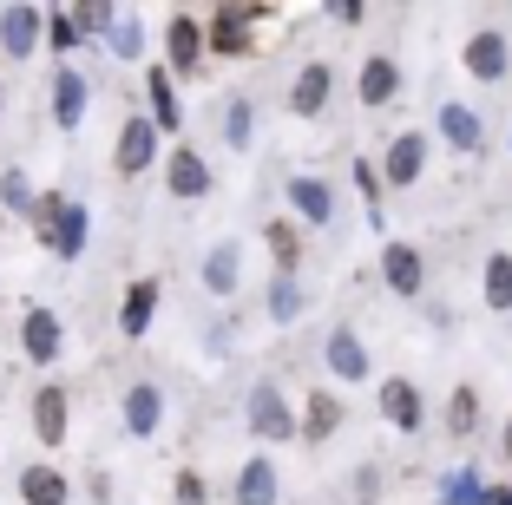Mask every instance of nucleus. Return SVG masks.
I'll return each mask as SVG.
<instances>
[{"label": "nucleus", "mask_w": 512, "mask_h": 505, "mask_svg": "<svg viewBox=\"0 0 512 505\" xmlns=\"http://www.w3.org/2000/svg\"><path fill=\"white\" fill-rule=\"evenodd\" d=\"M33 230H40V243H46L53 256H66V263H73V256L86 250V204H73L66 191H40Z\"/></svg>", "instance_id": "1"}, {"label": "nucleus", "mask_w": 512, "mask_h": 505, "mask_svg": "<svg viewBox=\"0 0 512 505\" xmlns=\"http://www.w3.org/2000/svg\"><path fill=\"white\" fill-rule=\"evenodd\" d=\"M263 20H270V7H217L211 14V53L217 60H250Z\"/></svg>", "instance_id": "2"}, {"label": "nucleus", "mask_w": 512, "mask_h": 505, "mask_svg": "<svg viewBox=\"0 0 512 505\" xmlns=\"http://www.w3.org/2000/svg\"><path fill=\"white\" fill-rule=\"evenodd\" d=\"M158 125H151V112H132V119L119 125V138H112V171L119 178H145L151 164H158Z\"/></svg>", "instance_id": "3"}, {"label": "nucleus", "mask_w": 512, "mask_h": 505, "mask_svg": "<svg viewBox=\"0 0 512 505\" xmlns=\"http://www.w3.org/2000/svg\"><path fill=\"white\" fill-rule=\"evenodd\" d=\"M243 414H250L256 440H296V433H302V420L289 414V401H283V387H276V381H256L250 401H243Z\"/></svg>", "instance_id": "4"}, {"label": "nucleus", "mask_w": 512, "mask_h": 505, "mask_svg": "<svg viewBox=\"0 0 512 505\" xmlns=\"http://www.w3.org/2000/svg\"><path fill=\"white\" fill-rule=\"evenodd\" d=\"M60 348H66L60 315L46 309V302H27V315H20V355H27L33 368H53V361H60Z\"/></svg>", "instance_id": "5"}, {"label": "nucleus", "mask_w": 512, "mask_h": 505, "mask_svg": "<svg viewBox=\"0 0 512 505\" xmlns=\"http://www.w3.org/2000/svg\"><path fill=\"white\" fill-rule=\"evenodd\" d=\"M211 164H204V151L191 145H171L165 151V191L178 197V204H197V197H211Z\"/></svg>", "instance_id": "6"}, {"label": "nucleus", "mask_w": 512, "mask_h": 505, "mask_svg": "<svg viewBox=\"0 0 512 505\" xmlns=\"http://www.w3.org/2000/svg\"><path fill=\"white\" fill-rule=\"evenodd\" d=\"M204 46H211V27H204V20L197 14H171V27H165V66L171 73H197V66H204Z\"/></svg>", "instance_id": "7"}, {"label": "nucleus", "mask_w": 512, "mask_h": 505, "mask_svg": "<svg viewBox=\"0 0 512 505\" xmlns=\"http://www.w3.org/2000/svg\"><path fill=\"white\" fill-rule=\"evenodd\" d=\"M119 420H125L132 440H151L158 420H165V387H158V381H132V387H125V401H119Z\"/></svg>", "instance_id": "8"}, {"label": "nucleus", "mask_w": 512, "mask_h": 505, "mask_svg": "<svg viewBox=\"0 0 512 505\" xmlns=\"http://www.w3.org/2000/svg\"><path fill=\"white\" fill-rule=\"evenodd\" d=\"M66 427H73V394L60 381H46L33 394V433H40V446H66Z\"/></svg>", "instance_id": "9"}, {"label": "nucleus", "mask_w": 512, "mask_h": 505, "mask_svg": "<svg viewBox=\"0 0 512 505\" xmlns=\"http://www.w3.org/2000/svg\"><path fill=\"white\" fill-rule=\"evenodd\" d=\"M40 46H46V7H7V14H0V53L27 60Z\"/></svg>", "instance_id": "10"}, {"label": "nucleus", "mask_w": 512, "mask_h": 505, "mask_svg": "<svg viewBox=\"0 0 512 505\" xmlns=\"http://www.w3.org/2000/svg\"><path fill=\"white\" fill-rule=\"evenodd\" d=\"M46 99H53V125H60V132H79V119H86V99H92V86H86V73H79V66L66 60L60 73H53V92H46Z\"/></svg>", "instance_id": "11"}, {"label": "nucleus", "mask_w": 512, "mask_h": 505, "mask_svg": "<svg viewBox=\"0 0 512 505\" xmlns=\"http://www.w3.org/2000/svg\"><path fill=\"white\" fill-rule=\"evenodd\" d=\"M329 92H335V66L309 60L296 79H289V112H296V119H316L322 105H329Z\"/></svg>", "instance_id": "12"}, {"label": "nucleus", "mask_w": 512, "mask_h": 505, "mask_svg": "<svg viewBox=\"0 0 512 505\" xmlns=\"http://www.w3.org/2000/svg\"><path fill=\"white\" fill-rule=\"evenodd\" d=\"M230 499H237V505H276V499H283V479H276L270 453H250V460H243L237 492H230Z\"/></svg>", "instance_id": "13"}, {"label": "nucleus", "mask_w": 512, "mask_h": 505, "mask_svg": "<svg viewBox=\"0 0 512 505\" xmlns=\"http://www.w3.org/2000/svg\"><path fill=\"white\" fill-rule=\"evenodd\" d=\"M421 171H427V138H421V132H401V138L388 145V158H381V178H388L394 191H407Z\"/></svg>", "instance_id": "14"}, {"label": "nucleus", "mask_w": 512, "mask_h": 505, "mask_svg": "<svg viewBox=\"0 0 512 505\" xmlns=\"http://www.w3.org/2000/svg\"><path fill=\"white\" fill-rule=\"evenodd\" d=\"M322 361H329L335 381H362V374H368V348H362V335H355V328H329Z\"/></svg>", "instance_id": "15"}, {"label": "nucleus", "mask_w": 512, "mask_h": 505, "mask_svg": "<svg viewBox=\"0 0 512 505\" xmlns=\"http://www.w3.org/2000/svg\"><path fill=\"white\" fill-rule=\"evenodd\" d=\"M421 250H414V243H388V250H381V283L394 289V296H421Z\"/></svg>", "instance_id": "16"}, {"label": "nucleus", "mask_w": 512, "mask_h": 505, "mask_svg": "<svg viewBox=\"0 0 512 505\" xmlns=\"http://www.w3.org/2000/svg\"><path fill=\"white\" fill-rule=\"evenodd\" d=\"M421 387L414 381H401V374H394V381H381V420H388V427H401V433H414L421 427Z\"/></svg>", "instance_id": "17"}, {"label": "nucleus", "mask_w": 512, "mask_h": 505, "mask_svg": "<svg viewBox=\"0 0 512 505\" xmlns=\"http://www.w3.org/2000/svg\"><path fill=\"white\" fill-rule=\"evenodd\" d=\"M171 66H151L145 73V99H151V125H158V132H178L184 125V105H178V86H171Z\"/></svg>", "instance_id": "18"}, {"label": "nucleus", "mask_w": 512, "mask_h": 505, "mask_svg": "<svg viewBox=\"0 0 512 505\" xmlns=\"http://www.w3.org/2000/svg\"><path fill=\"white\" fill-rule=\"evenodd\" d=\"M506 66H512L506 33H473L467 40V73L473 79H506Z\"/></svg>", "instance_id": "19"}, {"label": "nucleus", "mask_w": 512, "mask_h": 505, "mask_svg": "<svg viewBox=\"0 0 512 505\" xmlns=\"http://www.w3.org/2000/svg\"><path fill=\"white\" fill-rule=\"evenodd\" d=\"M20 505H73V486H66L60 466H27L20 473Z\"/></svg>", "instance_id": "20"}, {"label": "nucleus", "mask_w": 512, "mask_h": 505, "mask_svg": "<svg viewBox=\"0 0 512 505\" xmlns=\"http://www.w3.org/2000/svg\"><path fill=\"white\" fill-rule=\"evenodd\" d=\"M151 315H158V276H138L132 289H125V309H119V335H145L151 328Z\"/></svg>", "instance_id": "21"}, {"label": "nucleus", "mask_w": 512, "mask_h": 505, "mask_svg": "<svg viewBox=\"0 0 512 505\" xmlns=\"http://www.w3.org/2000/svg\"><path fill=\"white\" fill-rule=\"evenodd\" d=\"M355 92H362V105H394V92H401V66H394L388 53L362 60V79H355Z\"/></svg>", "instance_id": "22"}, {"label": "nucleus", "mask_w": 512, "mask_h": 505, "mask_svg": "<svg viewBox=\"0 0 512 505\" xmlns=\"http://www.w3.org/2000/svg\"><path fill=\"white\" fill-rule=\"evenodd\" d=\"M289 204H296L302 223H329L335 217V191L322 178H289Z\"/></svg>", "instance_id": "23"}, {"label": "nucleus", "mask_w": 512, "mask_h": 505, "mask_svg": "<svg viewBox=\"0 0 512 505\" xmlns=\"http://www.w3.org/2000/svg\"><path fill=\"white\" fill-rule=\"evenodd\" d=\"M263 243H270V256H276V276H296V263H302V230L289 217H270L263 223Z\"/></svg>", "instance_id": "24"}, {"label": "nucleus", "mask_w": 512, "mask_h": 505, "mask_svg": "<svg viewBox=\"0 0 512 505\" xmlns=\"http://www.w3.org/2000/svg\"><path fill=\"white\" fill-rule=\"evenodd\" d=\"M342 414H348V407L335 401L329 387H316V394H309V407H302V440H329V433L342 427Z\"/></svg>", "instance_id": "25"}, {"label": "nucleus", "mask_w": 512, "mask_h": 505, "mask_svg": "<svg viewBox=\"0 0 512 505\" xmlns=\"http://www.w3.org/2000/svg\"><path fill=\"white\" fill-rule=\"evenodd\" d=\"M440 138L453 151H480V119H473L467 105H440Z\"/></svg>", "instance_id": "26"}, {"label": "nucleus", "mask_w": 512, "mask_h": 505, "mask_svg": "<svg viewBox=\"0 0 512 505\" xmlns=\"http://www.w3.org/2000/svg\"><path fill=\"white\" fill-rule=\"evenodd\" d=\"M237 243H217L211 256H204V289H211V296H230V289H237Z\"/></svg>", "instance_id": "27"}, {"label": "nucleus", "mask_w": 512, "mask_h": 505, "mask_svg": "<svg viewBox=\"0 0 512 505\" xmlns=\"http://www.w3.org/2000/svg\"><path fill=\"white\" fill-rule=\"evenodd\" d=\"M0 204L14 210V217H33V210H40V191H33V178L20 171V164H14V171H0Z\"/></svg>", "instance_id": "28"}, {"label": "nucleus", "mask_w": 512, "mask_h": 505, "mask_svg": "<svg viewBox=\"0 0 512 505\" xmlns=\"http://www.w3.org/2000/svg\"><path fill=\"white\" fill-rule=\"evenodd\" d=\"M473 427H480V394H473V387H453V394H447V433H453V440H467Z\"/></svg>", "instance_id": "29"}, {"label": "nucleus", "mask_w": 512, "mask_h": 505, "mask_svg": "<svg viewBox=\"0 0 512 505\" xmlns=\"http://www.w3.org/2000/svg\"><path fill=\"white\" fill-rule=\"evenodd\" d=\"M106 53H112V60H138V53H145V20H138V14H119Z\"/></svg>", "instance_id": "30"}, {"label": "nucleus", "mask_w": 512, "mask_h": 505, "mask_svg": "<svg viewBox=\"0 0 512 505\" xmlns=\"http://www.w3.org/2000/svg\"><path fill=\"white\" fill-rule=\"evenodd\" d=\"M79 40H86V33H79V20L66 14V7H53V14H46V46L60 53V66H66V53H73Z\"/></svg>", "instance_id": "31"}, {"label": "nucleus", "mask_w": 512, "mask_h": 505, "mask_svg": "<svg viewBox=\"0 0 512 505\" xmlns=\"http://www.w3.org/2000/svg\"><path fill=\"white\" fill-rule=\"evenodd\" d=\"M486 309H512V256H486Z\"/></svg>", "instance_id": "32"}, {"label": "nucleus", "mask_w": 512, "mask_h": 505, "mask_svg": "<svg viewBox=\"0 0 512 505\" xmlns=\"http://www.w3.org/2000/svg\"><path fill=\"white\" fill-rule=\"evenodd\" d=\"M250 132H256L250 99H224V138H230V151H243V145H250Z\"/></svg>", "instance_id": "33"}, {"label": "nucleus", "mask_w": 512, "mask_h": 505, "mask_svg": "<svg viewBox=\"0 0 512 505\" xmlns=\"http://www.w3.org/2000/svg\"><path fill=\"white\" fill-rule=\"evenodd\" d=\"M79 33H92V40H112V27H119V7H106V0H92V7H73Z\"/></svg>", "instance_id": "34"}, {"label": "nucleus", "mask_w": 512, "mask_h": 505, "mask_svg": "<svg viewBox=\"0 0 512 505\" xmlns=\"http://www.w3.org/2000/svg\"><path fill=\"white\" fill-rule=\"evenodd\" d=\"M296 315H302L296 276H276V283H270V322H296Z\"/></svg>", "instance_id": "35"}, {"label": "nucleus", "mask_w": 512, "mask_h": 505, "mask_svg": "<svg viewBox=\"0 0 512 505\" xmlns=\"http://www.w3.org/2000/svg\"><path fill=\"white\" fill-rule=\"evenodd\" d=\"M211 492H204V479L197 473H178V505H204Z\"/></svg>", "instance_id": "36"}, {"label": "nucleus", "mask_w": 512, "mask_h": 505, "mask_svg": "<svg viewBox=\"0 0 512 505\" xmlns=\"http://www.w3.org/2000/svg\"><path fill=\"white\" fill-rule=\"evenodd\" d=\"M506 460H512V420H506Z\"/></svg>", "instance_id": "37"}, {"label": "nucleus", "mask_w": 512, "mask_h": 505, "mask_svg": "<svg viewBox=\"0 0 512 505\" xmlns=\"http://www.w3.org/2000/svg\"><path fill=\"white\" fill-rule=\"evenodd\" d=\"M0 105H7V92H0Z\"/></svg>", "instance_id": "38"}]
</instances>
